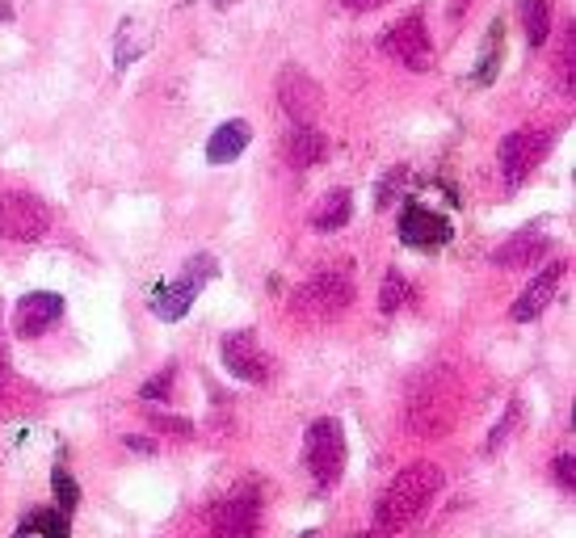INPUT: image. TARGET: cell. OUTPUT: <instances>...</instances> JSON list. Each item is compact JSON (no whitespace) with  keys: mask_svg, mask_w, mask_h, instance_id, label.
Wrapping results in <instances>:
<instances>
[{"mask_svg":"<svg viewBox=\"0 0 576 538\" xmlns=\"http://www.w3.org/2000/svg\"><path fill=\"white\" fill-rule=\"evenodd\" d=\"M447 475L438 463H409L404 472L391 479V488L384 492V501L375 505V530L384 538L400 535L404 526H413L425 509L434 505V497L442 492Z\"/></svg>","mask_w":576,"mask_h":538,"instance_id":"cell-1","label":"cell"},{"mask_svg":"<svg viewBox=\"0 0 576 538\" xmlns=\"http://www.w3.org/2000/svg\"><path fill=\"white\" fill-rule=\"evenodd\" d=\"M454 425V379L447 371H434L413 383L404 404V429L413 438H438Z\"/></svg>","mask_w":576,"mask_h":538,"instance_id":"cell-2","label":"cell"},{"mask_svg":"<svg viewBox=\"0 0 576 538\" xmlns=\"http://www.w3.org/2000/svg\"><path fill=\"white\" fill-rule=\"evenodd\" d=\"M215 274H220V261H215V257H206V253L190 257L173 283H164V286H156V290H152V312H156L164 324H177V320H181L193 308L198 290L211 283Z\"/></svg>","mask_w":576,"mask_h":538,"instance_id":"cell-3","label":"cell"},{"mask_svg":"<svg viewBox=\"0 0 576 538\" xmlns=\"http://www.w3.org/2000/svg\"><path fill=\"white\" fill-rule=\"evenodd\" d=\"M303 463H308V472H312V479L321 488H333L341 479V472H346V434H341V421H333V416L312 421L308 442H303Z\"/></svg>","mask_w":576,"mask_h":538,"instance_id":"cell-4","label":"cell"},{"mask_svg":"<svg viewBox=\"0 0 576 538\" xmlns=\"http://www.w3.org/2000/svg\"><path fill=\"white\" fill-rule=\"evenodd\" d=\"M551 143H555V130H543V127L510 130V135L501 139V177H505L510 190H517V186L543 164V157L551 152Z\"/></svg>","mask_w":576,"mask_h":538,"instance_id":"cell-5","label":"cell"},{"mask_svg":"<svg viewBox=\"0 0 576 538\" xmlns=\"http://www.w3.org/2000/svg\"><path fill=\"white\" fill-rule=\"evenodd\" d=\"M353 303V283L346 274L328 270L299 286L295 295V316L299 320H337Z\"/></svg>","mask_w":576,"mask_h":538,"instance_id":"cell-6","label":"cell"},{"mask_svg":"<svg viewBox=\"0 0 576 538\" xmlns=\"http://www.w3.org/2000/svg\"><path fill=\"white\" fill-rule=\"evenodd\" d=\"M51 227L47 207L34 193H0V240L9 245H34Z\"/></svg>","mask_w":576,"mask_h":538,"instance_id":"cell-7","label":"cell"},{"mask_svg":"<svg viewBox=\"0 0 576 538\" xmlns=\"http://www.w3.org/2000/svg\"><path fill=\"white\" fill-rule=\"evenodd\" d=\"M278 105L295 127H312L324 110V89L303 72V67H287L278 76Z\"/></svg>","mask_w":576,"mask_h":538,"instance_id":"cell-8","label":"cell"},{"mask_svg":"<svg viewBox=\"0 0 576 538\" xmlns=\"http://www.w3.org/2000/svg\"><path fill=\"white\" fill-rule=\"evenodd\" d=\"M384 51L387 55H396L409 72H429V67H434V38H429L425 17L413 13V17L396 22L384 38Z\"/></svg>","mask_w":576,"mask_h":538,"instance_id":"cell-9","label":"cell"},{"mask_svg":"<svg viewBox=\"0 0 576 538\" xmlns=\"http://www.w3.org/2000/svg\"><path fill=\"white\" fill-rule=\"evenodd\" d=\"M220 353H224V366L236 375V379L245 383H265L270 379V353L261 349V341H256V333H249V328H240V333H227L224 346H220Z\"/></svg>","mask_w":576,"mask_h":538,"instance_id":"cell-10","label":"cell"},{"mask_svg":"<svg viewBox=\"0 0 576 538\" xmlns=\"http://www.w3.org/2000/svg\"><path fill=\"white\" fill-rule=\"evenodd\" d=\"M400 240L409 249H442L450 240V220L421 207V202H409L404 215H400Z\"/></svg>","mask_w":576,"mask_h":538,"instance_id":"cell-11","label":"cell"},{"mask_svg":"<svg viewBox=\"0 0 576 538\" xmlns=\"http://www.w3.org/2000/svg\"><path fill=\"white\" fill-rule=\"evenodd\" d=\"M60 316H64V299L51 295V290H34L26 299H17V308H13V333L34 341V337H42Z\"/></svg>","mask_w":576,"mask_h":538,"instance_id":"cell-12","label":"cell"},{"mask_svg":"<svg viewBox=\"0 0 576 538\" xmlns=\"http://www.w3.org/2000/svg\"><path fill=\"white\" fill-rule=\"evenodd\" d=\"M261 509L249 497H231L220 509H211V538H256Z\"/></svg>","mask_w":576,"mask_h":538,"instance_id":"cell-13","label":"cell"},{"mask_svg":"<svg viewBox=\"0 0 576 538\" xmlns=\"http://www.w3.org/2000/svg\"><path fill=\"white\" fill-rule=\"evenodd\" d=\"M560 283H564V265L555 261V265H547L543 274H539L535 283L517 295V303H513L510 316L517 320V324H530V320H539L547 308L555 303V290H560Z\"/></svg>","mask_w":576,"mask_h":538,"instance_id":"cell-14","label":"cell"},{"mask_svg":"<svg viewBox=\"0 0 576 538\" xmlns=\"http://www.w3.org/2000/svg\"><path fill=\"white\" fill-rule=\"evenodd\" d=\"M249 139H253V127H249L245 118H231V123H224V127L211 135V143H206V160H211V164H231V160L245 157Z\"/></svg>","mask_w":576,"mask_h":538,"instance_id":"cell-15","label":"cell"},{"mask_svg":"<svg viewBox=\"0 0 576 538\" xmlns=\"http://www.w3.org/2000/svg\"><path fill=\"white\" fill-rule=\"evenodd\" d=\"M543 253H547L543 236H510L488 261H492L497 270H526V265H535Z\"/></svg>","mask_w":576,"mask_h":538,"instance_id":"cell-16","label":"cell"},{"mask_svg":"<svg viewBox=\"0 0 576 538\" xmlns=\"http://www.w3.org/2000/svg\"><path fill=\"white\" fill-rule=\"evenodd\" d=\"M287 152L295 168H312V164H321L328 157V139H324V130L316 123L312 127H295L287 139Z\"/></svg>","mask_w":576,"mask_h":538,"instance_id":"cell-17","label":"cell"},{"mask_svg":"<svg viewBox=\"0 0 576 538\" xmlns=\"http://www.w3.org/2000/svg\"><path fill=\"white\" fill-rule=\"evenodd\" d=\"M148 47H152V30H148L139 17H127V22L118 26V42H114V67H118V72L130 67Z\"/></svg>","mask_w":576,"mask_h":538,"instance_id":"cell-18","label":"cell"},{"mask_svg":"<svg viewBox=\"0 0 576 538\" xmlns=\"http://www.w3.org/2000/svg\"><path fill=\"white\" fill-rule=\"evenodd\" d=\"M350 215H353V198L346 190H333L321 207L312 211V223H316L321 232H337V227H346V223H350Z\"/></svg>","mask_w":576,"mask_h":538,"instance_id":"cell-19","label":"cell"},{"mask_svg":"<svg viewBox=\"0 0 576 538\" xmlns=\"http://www.w3.org/2000/svg\"><path fill=\"white\" fill-rule=\"evenodd\" d=\"M517 17L526 26V42L530 47H543L547 34H551V9H547V0H517Z\"/></svg>","mask_w":576,"mask_h":538,"instance_id":"cell-20","label":"cell"},{"mask_svg":"<svg viewBox=\"0 0 576 538\" xmlns=\"http://www.w3.org/2000/svg\"><path fill=\"white\" fill-rule=\"evenodd\" d=\"M22 530L34 538H67V517L64 513H51V509H38V513L26 517Z\"/></svg>","mask_w":576,"mask_h":538,"instance_id":"cell-21","label":"cell"},{"mask_svg":"<svg viewBox=\"0 0 576 538\" xmlns=\"http://www.w3.org/2000/svg\"><path fill=\"white\" fill-rule=\"evenodd\" d=\"M409 295H413V286L404 283V274H396V270H391V274L384 278V286H379V312H384V316L400 312V308L409 303Z\"/></svg>","mask_w":576,"mask_h":538,"instance_id":"cell-22","label":"cell"},{"mask_svg":"<svg viewBox=\"0 0 576 538\" xmlns=\"http://www.w3.org/2000/svg\"><path fill=\"white\" fill-rule=\"evenodd\" d=\"M560 93L573 97V80H576V34L568 30L564 38H560Z\"/></svg>","mask_w":576,"mask_h":538,"instance_id":"cell-23","label":"cell"},{"mask_svg":"<svg viewBox=\"0 0 576 538\" xmlns=\"http://www.w3.org/2000/svg\"><path fill=\"white\" fill-rule=\"evenodd\" d=\"M51 484H55V497H60L64 513H72V509H76V501H80V492H76V479H72L64 467H55V472H51Z\"/></svg>","mask_w":576,"mask_h":538,"instance_id":"cell-24","label":"cell"},{"mask_svg":"<svg viewBox=\"0 0 576 538\" xmlns=\"http://www.w3.org/2000/svg\"><path fill=\"white\" fill-rule=\"evenodd\" d=\"M168 387H173V366H164L156 379H148L139 387V396L143 400H168Z\"/></svg>","mask_w":576,"mask_h":538,"instance_id":"cell-25","label":"cell"},{"mask_svg":"<svg viewBox=\"0 0 576 538\" xmlns=\"http://www.w3.org/2000/svg\"><path fill=\"white\" fill-rule=\"evenodd\" d=\"M517 404H510V412H505V416H501V421H497V429H492V434H488V442H484V454H492V450H497V446L505 442V434H510L513 425H517Z\"/></svg>","mask_w":576,"mask_h":538,"instance_id":"cell-26","label":"cell"},{"mask_svg":"<svg viewBox=\"0 0 576 538\" xmlns=\"http://www.w3.org/2000/svg\"><path fill=\"white\" fill-rule=\"evenodd\" d=\"M555 475H560V484H564V488H576V459L568 454V450L555 459Z\"/></svg>","mask_w":576,"mask_h":538,"instance_id":"cell-27","label":"cell"},{"mask_svg":"<svg viewBox=\"0 0 576 538\" xmlns=\"http://www.w3.org/2000/svg\"><path fill=\"white\" fill-rule=\"evenodd\" d=\"M152 425L164 429V434H181V438H190V421H181V416H152Z\"/></svg>","mask_w":576,"mask_h":538,"instance_id":"cell-28","label":"cell"},{"mask_svg":"<svg viewBox=\"0 0 576 538\" xmlns=\"http://www.w3.org/2000/svg\"><path fill=\"white\" fill-rule=\"evenodd\" d=\"M123 446L139 450V454H156V442H152V438H139V434H127V438H123Z\"/></svg>","mask_w":576,"mask_h":538,"instance_id":"cell-29","label":"cell"},{"mask_svg":"<svg viewBox=\"0 0 576 538\" xmlns=\"http://www.w3.org/2000/svg\"><path fill=\"white\" fill-rule=\"evenodd\" d=\"M379 4H387V0H346L350 13H371V9H379Z\"/></svg>","mask_w":576,"mask_h":538,"instance_id":"cell-30","label":"cell"},{"mask_svg":"<svg viewBox=\"0 0 576 538\" xmlns=\"http://www.w3.org/2000/svg\"><path fill=\"white\" fill-rule=\"evenodd\" d=\"M9 396V362H4V353H0V400Z\"/></svg>","mask_w":576,"mask_h":538,"instance_id":"cell-31","label":"cell"},{"mask_svg":"<svg viewBox=\"0 0 576 538\" xmlns=\"http://www.w3.org/2000/svg\"><path fill=\"white\" fill-rule=\"evenodd\" d=\"M215 4H224V9H227V4H236V0H215Z\"/></svg>","mask_w":576,"mask_h":538,"instance_id":"cell-32","label":"cell"}]
</instances>
